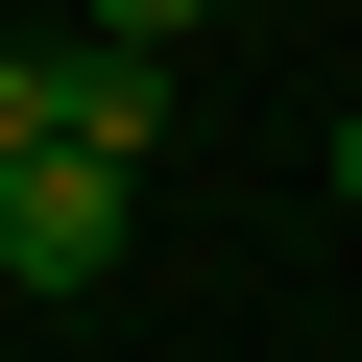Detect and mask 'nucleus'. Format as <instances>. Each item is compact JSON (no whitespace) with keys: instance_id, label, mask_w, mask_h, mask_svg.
Returning <instances> with one entry per match:
<instances>
[{"instance_id":"obj_5","label":"nucleus","mask_w":362,"mask_h":362,"mask_svg":"<svg viewBox=\"0 0 362 362\" xmlns=\"http://www.w3.org/2000/svg\"><path fill=\"white\" fill-rule=\"evenodd\" d=\"M338 194H362V97H338Z\"/></svg>"},{"instance_id":"obj_4","label":"nucleus","mask_w":362,"mask_h":362,"mask_svg":"<svg viewBox=\"0 0 362 362\" xmlns=\"http://www.w3.org/2000/svg\"><path fill=\"white\" fill-rule=\"evenodd\" d=\"M0 169H49V49H0Z\"/></svg>"},{"instance_id":"obj_3","label":"nucleus","mask_w":362,"mask_h":362,"mask_svg":"<svg viewBox=\"0 0 362 362\" xmlns=\"http://www.w3.org/2000/svg\"><path fill=\"white\" fill-rule=\"evenodd\" d=\"M194 25H218V0H97V49H145V73L194 49Z\"/></svg>"},{"instance_id":"obj_2","label":"nucleus","mask_w":362,"mask_h":362,"mask_svg":"<svg viewBox=\"0 0 362 362\" xmlns=\"http://www.w3.org/2000/svg\"><path fill=\"white\" fill-rule=\"evenodd\" d=\"M49 145L145 194V145H169V73H145V49H49Z\"/></svg>"},{"instance_id":"obj_1","label":"nucleus","mask_w":362,"mask_h":362,"mask_svg":"<svg viewBox=\"0 0 362 362\" xmlns=\"http://www.w3.org/2000/svg\"><path fill=\"white\" fill-rule=\"evenodd\" d=\"M97 266H121V169H73V145L0 169V290H97Z\"/></svg>"}]
</instances>
